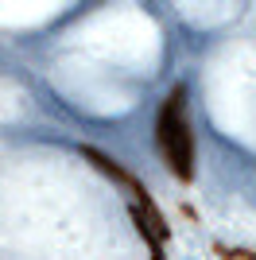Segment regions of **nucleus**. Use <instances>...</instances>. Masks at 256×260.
<instances>
[{"label": "nucleus", "instance_id": "f257e3e1", "mask_svg": "<svg viewBox=\"0 0 256 260\" xmlns=\"http://www.w3.org/2000/svg\"><path fill=\"white\" fill-rule=\"evenodd\" d=\"M155 136H159V152H163V159H167V167L186 179V175H190L194 148H190V128H186V101H182V89H175L167 98V105H163V113H159Z\"/></svg>", "mask_w": 256, "mask_h": 260}]
</instances>
